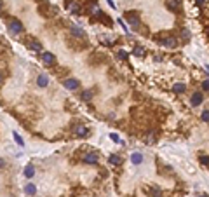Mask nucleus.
<instances>
[{"label": "nucleus", "instance_id": "nucleus-1", "mask_svg": "<svg viewBox=\"0 0 209 197\" xmlns=\"http://www.w3.org/2000/svg\"><path fill=\"white\" fill-rule=\"evenodd\" d=\"M23 23L18 19H10L9 21V31L12 33V35H19V33H23Z\"/></svg>", "mask_w": 209, "mask_h": 197}, {"label": "nucleus", "instance_id": "nucleus-2", "mask_svg": "<svg viewBox=\"0 0 209 197\" xmlns=\"http://www.w3.org/2000/svg\"><path fill=\"white\" fill-rule=\"evenodd\" d=\"M202 101H204V94L200 93V91L193 93L192 94V98H190V105H192V106H199Z\"/></svg>", "mask_w": 209, "mask_h": 197}, {"label": "nucleus", "instance_id": "nucleus-3", "mask_svg": "<svg viewBox=\"0 0 209 197\" xmlns=\"http://www.w3.org/2000/svg\"><path fill=\"white\" fill-rule=\"evenodd\" d=\"M126 16H127V23H129L134 30H138V28H139V18H138V16H136V14H132V12H127Z\"/></svg>", "mask_w": 209, "mask_h": 197}, {"label": "nucleus", "instance_id": "nucleus-4", "mask_svg": "<svg viewBox=\"0 0 209 197\" xmlns=\"http://www.w3.org/2000/svg\"><path fill=\"white\" fill-rule=\"evenodd\" d=\"M63 85H65V89H68V91H75V89L79 87V80H77V79H66V80H63Z\"/></svg>", "mask_w": 209, "mask_h": 197}, {"label": "nucleus", "instance_id": "nucleus-5", "mask_svg": "<svg viewBox=\"0 0 209 197\" xmlns=\"http://www.w3.org/2000/svg\"><path fill=\"white\" fill-rule=\"evenodd\" d=\"M37 85L42 87V89L47 87V85H49V77H47L45 73H39V77H37Z\"/></svg>", "mask_w": 209, "mask_h": 197}, {"label": "nucleus", "instance_id": "nucleus-6", "mask_svg": "<svg viewBox=\"0 0 209 197\" xmlns=\"http://www.w3.org/2000/svg\"><path fill=\"white\" fill-rule=\"evenodd\" d=\"M167 7L174 12H178L181 9V0H167Z\"/></svg>", "mask_w": 209, "mask_h": 197}, {"label": "nucleus", "instance_id": "nucleus-7", "mask_svg": "<svg viewBox=\"0 0 209 197\" xmlns=\"http://www.w3.org/2000/svg\"><path fill=\"white\" fill-rule=\"evenodd\" d=\"M42 61L45 63V65H52V63L56 61L54 59V54L52 52H42Z\"/></svg>", "mask_w": 209, "mask_h": 197}, {"label": "nucleus", "instance_id": "nucleus-8", "mask_svg": "<svg viewBox=\"0 0 209 197\" xmlns=\"http://www.w3.org/2000/svg\"><path fill=\"white\" fill-rule=\"evenodd\" d=\"M28 47H30V49H33V51H40V49H42V44H40L39 40H35V39H28Z\"/></svg>", "mask_w": 209, "mask_h": 197}, {"label": "nucleus", "instance_id": "nucleus-9", "mask_svg": "<svg viewBox=\"0 0 209 197\" xmlns=\"http://www.w3.org/2000/svg\"><path fill=\"white\" fill-rule=\"evenodd\" d=\"M131 162H132L134 166H139V164L143 162V155H141L139 152H134V154L131 155Z\"/></svg>", "mask_w": 209, "mask_h": 197}, {"label": "nucleus", "instance_id": "nucleus-10", "mask_svg": "<svg viewBox=\"0 0 209 197\" xmlns=\"http://www.w3.org/2000/svg\"><path fill=\"white\" fill-rule=\"evenodd\" d=\"M84 162H87V164H96V162H98V155H96V154H86V155H84Z\"/></svg>", "mask_w": 209, "mask_h": 197}, {"label": "nucleus", "instance_id": "nucleus-11", "mask_svg": "<svg viewBox=\"0 0 209 197\" xmlns=\"http://www.w3.org/2000/svg\"><path fill=\"white\" fill-rule=\"evenodd\" d=\"M173 89H174V93H176V94H183L185 91H187V85H185V84H181V82H178V84H174V85H173Z\"/></svg>", "mask_w": 209, "mask_h": 197}, {"label": "nucleus", "instance_id": "nucleus-12", "mask_svg": "<svg viewBox=\"0 0 209 197\" xmlns=\"http://www.w3.org/2000/svg\"><path fill=\"white\" fill-rule=\"evenodd\" d=\"M25 192H26L28 196H35V194H37V187H35V183H26Z\"/></svg>", "mask_w": 209, "mask_h": 197}, {"label": "nucleus", "instance_id": "nucleus-13", "mask_svg": "<svg viewBox=\"0 0 209 197\" xmlns=\"http://www.w3.org/2000/svg\"><path fill=\"white\" fill-rule=\"evenodd\" d=\"M75 135L80 136V138H84V136L87 135V127H86V126H77V127H75Z\"/></svg>", "mask_w": 209, "mask_h": 197}, {"label": "nucleus", "instance_id": "nucleus-14", "mask_svg": "<svg viewBox=\"0 0 209 197\" xmlns=\"http://www.w3.org/2000/svg\"><path fill=\"white\" fill-rule=\"evenodd\" d=\"M25 176L28 178V180L35 176V167L31 166V164H30V166H26V167H25Z\"/></svg>", "mask_w": 209, "mask_h": 197}, {"label": "nucleus", "instance_id": "nucleus-15", "mask_svg": "<svg viewBox=\"0 0 209 197\" xmlns=\"http://www.w3.org/2000/svg\"><path fill=\"white\" fill-rule=\"evenodd\" d=\"M132 54H134V56H138V58H143V56H145V49H143L141 45H134Z\"/></svg>", "mask_w": 209, "mask_h": 197}, {"label": "nucleus", "instance_id": "nucleus-16", "mask_svg": "<svg viewBox=\"0 0 209 197\" xmlns=\"http://www.w3.org/2000/svg\"><path fill=\"white\" fill-rule=\"evenodd\" d=\"M176 44H178V40H176V39H173V37L164 39V45H167V47H176Z\"/></svg>", "mask_w": 209, "mask_h": 197}, {"label": "nucleus", "instance_id": "nucleus-17", "mask_svg": "<svg viewBox=\"0 0 209 197\" xmlns=\"http://www.w3.org/2000/svg\"><path fill=\"white\" fill-rule=\"evenodd\" d=\"M91 98H92V93H91L89 89L87 91H82V94H80V100L82 101H91Z\"/></svg>", "mask_w": 209, "mask_h": 197}, {"label": "nucleus", "instance_id": "nucleus-18", "mask_svg": "<svg viewBox=\"0 0 209 197\" xmlns=\"http://www.w3.org/2000/svg\"><path fill=\"white\" fill-rule=\"evenodd\" d=\"M71 33L75 35V37H84L86 33L82 31V28H79V26H71Z\"/></svg>", "mask_w": 209, "mask_h": 197}, {"label": "nucleus", "instance_id": "nucleus-19", "mask_svg": "<svg viewBox=\"0 0 209 197\" xmlns=\"http://www.w3.org/2000/svg\"><path fill=\"white\" fill-rule=\"evenodd\" d=\"M120 155H110V164H113V166H119L120 164Z\"/></svg>", "mask_w": 209, "mask_h": 197}, {"label": "nucleus", "instance_id": "nucleus-20", "mask_svg": "<svg viewBox=\"0 0 209 197\" xmlns=\"http://www.w3.org/2000/svg\"><path fill=\"white\" fill-rule=\"evenodd\" d=\"M12 138H14V141H16L19 146H25V141H23V138H21L18 133H12Z\"/></svg>", "mask_w": 209, "mask_h": 197}, {"label": "nucleus", "instance_id": "nucleus-21", "mask_svg": "<svg viewBox=\"0 0 209 197\" xmlns=\"http://www.w3.org/2000/svg\"><path fill=\"white\" fill-rule=\"evenodd\" d=\"M117 58H120V59H126V58H127V52H126V51H119V52H117Z\"/></svg>", "mask_w": 209, "mask_h": 197}, {"label": "nucleus", "instance_id": "nucleus-22", "mask_svg": "<svg viewBox=\"0 0 209 197\" xmlns=\"http://www.w3.org/2000/svg\"><path fill=\"white\" fill-rule=\"evenodd\" d=\"M188 37H190L188 30H183V31H181V39H183V40H188Z\"/></svg>", "mask_w": 209, "mask_h": 197}, {"label": "nucleus", "instance_id": "nucleus-23", "mask_svg": "<svg viewBox=\"0 0 209 197\" xmlns=\"http://www.w3.org/2000/svg\"><path fill=\"white\" fill-rule=\"evenodd\" d=\"M209 112H208V110H204V112H202V122H208V120H209Z\"/></svg>", "mask_w": 209, "mask_h": 197}, {"label": "nucleus", "instance_id": "nucleus-24", "mask_svg": "<svg viewBox=\"0 0 209 197\" xmlns=\"http://www.w3.org/2000/svg\"><path fill=\"white\" fill-rule=\"evenodd\" d=\"M110 138H112L115 143H119V141H120V138H119V135H117V133H112V135H110Z\"/></svg>", "mask_w": 209, "mask_h": 197}, {"label": "nucleus", "instance_id": "nucleus-25", "mask_svg": "<svg viewBox=\"0 0 209 197\" xmlns=\"http://www.w3.org/2000/svg\"><path fill=\"white\" fill-rule=\"evenodd\" d=\"M208 161H209V159H208V155H204L202 159H200V162H202L204 166H208Z\"/></svg>", "mask_w": 209, "mask_h": 197}, {"label": "nucleus", "instance_id": "nucleus-26", "mask_svg": "<svg viewBox=\"0 0 209 197\" xmlns=\"http://www.w3.org/2000/svg\"><path fill=\"white\" fill-rule=\"evenodd\" d=\"M202 87H204V91H208V89H209V82H208V80H204V82H202Z\"/></svg>", "mask_w": 209, "mask_h": 197}, {"label": "nucleus", "instance_id": "nucleus-27", "mask_svg": "<svg viewBox=\"0 0 209 197\" xmlns=\"http://www.w3.org/2000/svg\"><path fill=\"white\" fill-rule=\"evenodd\" d=\"M106 2H108L110 7H113V9H115V2H113V0H106Z\"/></svg>", "mask_w": 209, "mask_h": 197}, {"label": "nucleus", "instance_id": "nucleus-28", "mask_svg": "<svg viewBox=\"0 0 209 197\" xmlns=\"http://www.w3.org/2000/svg\"><path fill=\"white\" fill-rule=\"evenodd\" d=\"M119 25L122 26V28H124V30H127V26H126V23H124V21H120V19H119Z\"/></svg>", "mask_w": 209, "mask_h": 197}, {"label": "nucleus", "instance_id": "nucleus-29", "mask_svg": "<svg viewBox=\"0 0 209 197\" xmlns=\"http://www.w3.org/2000/svg\"><path fill=\"white\" fill-rule=\"evenodd\" d=\"M71 10H73V12H75V14H79V12H80V9H79V5H75V7H73V9H71Z\"/></svg>", "mask_w": 209, "mask_h": 197}, {"label": "nucleus", "instance_id": "nucleus-30", "mask_svg": "<svg viewBox=\"0 0 209 197\" xmlns=\"http://www.w3.org/2000/svg\"><path fill=\"white\" fill-rule=\"evenodd\" d=\"M153 140H155V138H153V135H148V143H153Z\"/></svg>", "mask_w": 209, "mask_h": 197}, {"label": "nucleus", "instance_id": "nucleus-31", "mask_svg": "<svg viewBox=\"0 0 209 197\" xmlns=\"http://www.w3.org/2000/svg\"><path fill=\"white\" fill-rule=\"evenodd\" d=\"M204 2H206V0H197V5H200V7H202V5H204Z\"/></svg>", "mask_w": 209, "mask_h": 197}, {"label": "nucleus", "instance_id": "nucleus-32", "mask_svg": "<svg viewBox=\"0 0 209 197\" xmlns=\"http://www.w3.org/2000/svg\"><path fill=\"white\" fill-rule=\"evenodd\" d=\"M5 166V162H4V161H2V159H0V169H2V167Z\"/></svg>", "mask_w": 209, "mask_h": 197}, {"label": "nucleus", "instance_id": "nucleus-33", "mask_svg": "<svg viewBox=\"0 0 209 197\" xmlns=\"http://www.w3.org/2000/svg\"><path fill=\"white\" fill-rule=\"evenodd\" d=\"M2 80H4V77H2V72H0V84H2Z\"/></svg>", "mask_w": 209, "mask_h": 197}, {"label": "nucleus", "instance_id": "nucleus-34", "mask_svg": "<svg viewBox=\"0 0 209 197\" xmlns=\"http://www.w3.org/2000/svg\"><path fill=\"white\" fill-rule=\"evenodd\" d=\"M2 5H4V2H2V0H0V9H2Z\"/></svg>", "mask_w": 209, "mask_h": 197}, {"label": "nucleus", "instance_id": "nucleus-35", "mask_svg": "<svg viewBox=\"0 0 209 197\" xmlns=\"http://www.w3.org/2000/svg\"><path fill=\"white\" fill-rule=\"evenodd\" d=\"M200 197H208V196H200Z\"/></svg>", "mask_w": 209, "mask_h": 197}, {"label": "nucleus", "instance_id": "nucleus-36", "mask_svg": "<svg viewBox=\"0 0 209 197\" xmlns=\"http://www.w3.org/2000/svg\"><path fill=\"white\" fill-rule=\"evenodd\" d=\"M153 197H160V196H153Z\"/></svg>", "mask_w": 209, "mask_h": 197}]
</instances>
